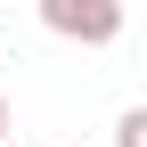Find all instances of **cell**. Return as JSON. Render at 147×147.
<instances>
[{"mask_svg":"<svg viewBox=\"0 0 147 147\" xmlns=\"http://www.w3.org/2000/svg\"><path fill=\"white\" fill-rule=\"evenodd\" d=\"M41 25L65 33V41H115L123 33V8L115 0H41Z\"/></svg>","mask_w":147,"mask_h":147,"instance_id":"obj_1","label":"cell"},{"mask_svg":"<svg viewBox=\"0 0 147 147\" xmlns=\"http://www.w3.org/2000/svg\"><path fill=\"white\" fill-rule=\"evenodd\" d=\"M115 147H147V106H131V115L115 123Z\"/></svg>","mask_w":147,"mask_h":147,"instance_id":"obj_2","label":"cell"},{"mask_svg":"<svg viewBox=\"0 0 147 147\" xmlns=\"http://www.w3.org/2000/svg\"><path fill=\"white\" fill-rule=\"evenodd\" d=\"M8 131H16V115H8V98H0V139H8Z\"/></svg>","mask_w":147,"mask_h":147,"instance_id":"obj_3","label":"cell"}]
</instances>
